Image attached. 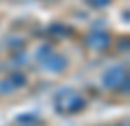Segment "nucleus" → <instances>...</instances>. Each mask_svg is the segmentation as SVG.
<instances>
[{
  "label": "nucleus",
  "instance_id": "1",
  "mask_svg": "<svg viewBox=\"0 0 130 126\" xmlns=\"http://www.w3.org/2000/svg\"><path fill=\"white\" fill-rule=\"evenodd\" d=\"M103 85L115 91H128V76L122 66H115L105 72L103 76Z\"/></svg>",
  "mask_w": 130,
  "mask_h": 126
},
{
  "label": "nucleus",
  "instance_id": "2",
  "mask_svg": "<svg viewBox=\"0 0 130 126\" xmlns=\"http://www.w3.org/2000/svg\"><path fill=\"white\" fill-rule=\"evenodd\" d=\"M84 97L76 91H62V93L56 97V111H62V113H76V111L84 109Z\"/></svg>",
  "mask_w": 130,
  "mask_h": 126
},
{
  "label": "nucleus",
  "instance_id": "3",
  "mask_svg": "<svg viewBox=\"0 0 130 126\" xmlns=\"http://www.w3.org/2000/svg\"><path fill=\"white\" fill-rule=\"evenodd\" d=\"M111 39H109V33L107 31H91L86 35V45L89 49H95V50H103L109 47Z\"/></svg>",
  "mask_w": 130,
  "mask_h": 126
},
{
  "label": "nucleus",
  "instance_id": "4",
  "mask_svg": "<svg viewBox=\"0 0 130 126\" xmlns=\"http://www.w3.org/2000/svg\"><path fill=\"white\" fill-rule=\"evenodd\" d=\"M49 31L53 33V35H60V37H68V35H72V29L66 27V25H60V23H54V25H51Z\"/></svg>",
  "mask_w": 130,
  "mask_h": 126
},
{
  "label": "nucleus",
  "instance_id": "5",
  "mask_svg": "<svg viewBox=\"0 0 130 126\" xmlns=\"http://www.w3.org/2000/svg\"><path fill=\"white\" fill-rule=\"evenodd\" d=\"M109 0H89V6H95V8H101V6H107Z\"/></svg>",
  "mask_w": 130,
  "mask_h": 126
}]
</instances>
